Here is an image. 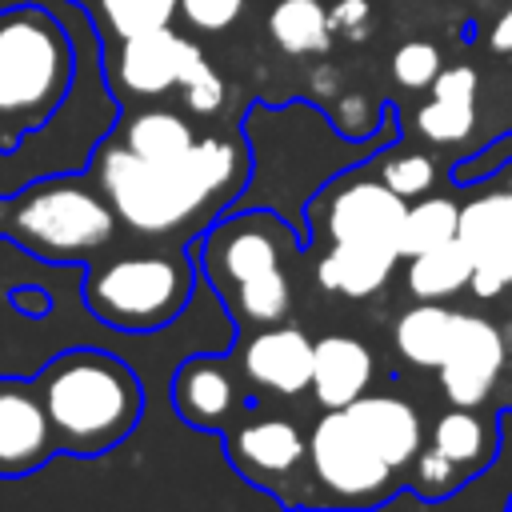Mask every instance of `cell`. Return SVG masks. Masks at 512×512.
I'll return each instance as SVG.
<instances>
[{
    "label": "cell",
    "instance_id": "277c9868",
    "mask_svg": "<svg viewBox=\"0 0 512 512\" xmlns=\"http://www.w3.org/2000/svg\"><path fill=\"white\" fill-rule=\"evenodd\" d=\"M116 208L84 172L40 176L0 200V232L44 264H88L116 236Z\"/></svg>",
    "mask_w": 512,
    "mask_h": 512
},
{
    "label": "cell",
    "instance_id": "ac0fdd59",
    "mask_svg": "<svg viewBox=\"0 0 512 512\" xmlns=\"http://www.w3.org/2000/svg\"><path fill=\"white\" fill-rule=\"evenodd\" d=\"M400 264L396 248H372V244H328L316 260V284L344 300H368L376 296Z\"/></svg>",
    "mask_w": 512,
    "mask_h": 512
},
{
    "label": "cell",
    "instance_id": "d4e9b609",
    "mask_svg": "<svg viewBox=\"0 0 512 512\" xmlns=\"http://www.w3.org/2000/svg\"><path fill=\"white\" fill-rule=\"evenodd\" d=\"M372 172L392 188L400 192L404 200H416L424 192L436 188V160L412 144H404L400 136L392 144H384L376 156H372Z\"/></svg>",
    "mask_w": 512,
    "mask_h": 512
},
{
    "label": "cell",
    "instance_id": "4fadbf2b",
    "mask_svg": "<svg viewBox=\"0 0 512 512\" xmlns=\"http://www.w3.org/2000/svg\"><path fill=\"white\" fill-rule=\"evenodd\" d=\"M56 452V432L32 376L0 372V480L32 476Z\"/></svg>",
    "mask_w": 512,
    "mask_h": 512
},
{
    "label": "cell",
    "instance_id": "7c38bea8",
    "mask_svg": "<svg viewBox=\"0 0 512 512\" xmlns=\"http://www.w3.org/2000/svg\"><path fill=\"white\" fill-rule=\"evenodd\" d=\"M504 364H508V344L500 328L480 312H456L452 348L436 368L444 400L456 408H480L492 396V384L504 372Z\"/></svg>",
    "mask_w": 512,
    "mask_h": 512
},
{
    "label": "cell",
    "instance_id": "4dcf8cb0",
    "mask_svg": "<svg viewBox=\"0 0 512 512\" xmlns=\"http://www.w3.org/2000/svg\"><path fill=\"white\" fill-rule=\"evenodd\" d=\"M252 0H180L176 20L200 36H220L248 16Z\"/></svg>",
    "mask_w": 512,
    "mask_h": 512
},
{
    "label": "cell",
    "instance_id": "4316f807",
    "mask_svg": "<svg viewBox=\"0 0 512 512\" xmlns=\"http://www.w3.org/2000/svg\"><path fill=\"white\" fill-rule=\"evenodd\" d=\"M476 128V104H460V100H440L432 96L428 104L416 108L412 116V132L436 148H452L464 144Z\"/></svg>",
    "mask_w": 512,
    "mask_h": 512
},
{
    "label": "cell",
    "instance_id": "2e32d148",
    "mask_svg": "<svg viewBox=\"0 0 512 512\" xmlns=\"http://www.w3.org/2000/svg\"><path fill=\"white\" fill-rule=\"evenodd\" d=\"M352 424L364 432V440L396 468L408 472V464L416 460V452L424 448V420L420 412L392 392H364L360 400L348 404Z\"/></svg>",
    "mask_w": 512,
    "mask_h": 512
},
{
    "label": "cell",
    "instance_id": "836d02e7",
    "mask_svg": "<svg viewBox=\"0 0 512 512\" xmlns=\"http://www.w3.org/2000/svg\"><path fill=\"white\" fill-rule=\"evenodd\" d=\"M484 48L496 52V56H512V0L488 16L484 24Z\"/></svg>",
    "mask_w": 512,
    "mask_h": 512
},
{
    "label": "cell",
    "instance_id": "ffe728a7",
    "mask_svg": "<svg viewBox=\"0 0 512 512\" xmlns=\"http://www.w3.org/2000/svg\"><path fill=\"white\" fill-rule=\"evenodd\" d=\"M264 28L284 56H324L336 40L324 0H268Z\"/></svg>",
    "mask_w": 512,
    "mask_h": 512
},
{
    "label": "cell",
    "instance_id": "44dd1931",
    "mask_svg": "<svg viewBox=\"0 0 512 512\" xmlns=\"http://www.w3.org/2000/svg\"><path fill=\"white\" fill-rule=\"evenodd\" d=\"M472 268H476L472 252L460 240H448V244H436L428 252L408 256L404 288L412 300H452V296L468 292Z\"/></svg>",
    "mask_w": 512,
    "mask_h": 512
},
{
    "label": "cell",
    "instance_id": "d6a6232c",
    "mask_svg": "<svg viewBox=\"0 0 512 512\" xmlns=\"http://www.w3.org/2000/svg\"><path fill=\"white\" fill-rule=\"evenodd\" d=\"M432 96L460 100V104H480V72L472 64H444L440 76L432 80Z\"/></svg>",
    "mask_w": 512,
    "mask_h": 512
},
{
    "label": "cell",
    "instance_id": "f1b7e54d",
    "mask_svg": "<svg viewBox=\"0 0 512 512\" xmlns=\"http://www.w3.org/2000/svg\"><path fill=\"white\" fill-rule=\"evenodd\" d=\"M440 68H444V52H440L436 40H424V36L404 40V44L392 52V60H388V72H392L396 88H404V92H424V88H432V80L440 76Z\"/></svg>",
    "mask_w": 512,
    "mask_h": 512
},
{
    "label": "cell",
    "instance_id": "484cf974",
    "mask_svg": "<svg viewBox=\"0 0 512 512\" xmlns=\"http://www.w3.org/2000/svg\"><path fill=\"white\" fill-rule=\"evenodd\" d=\"M96 28L104 40H120V36H136L148 28H164L176 24L180 0H96Z\"/></svg>",
    "mask_w": 512,
    "mask_h": 512
},
{
    "label": "cell",
    "instance_id": "5b68a950",
    "mask_svg": "<svg viewBox=\"0 0 512 512\" xmlns=\"http://www.w3.org/2000/svg\"><path fill=\"white\" fill-rule=\"evenodd\" d=\"M200 272L192 248L184 252H136L108 260L84 276L88 312L112 332H160L180 320L196 296Z\"/></svg>",
    "mask_w": 512,
    "mask_h": 512
},
{
    "label": "cell",
    "instance_id": "cb8c5ba5",
    "mask_svg": "<svg viewBox=\"0 0 512 512\" xmlns=\"http://www.w3.org/2000/svg\"><path fill=\"white\" fill-rule=\"evenodd\" d=\"M456 228H460V200L448 192H424L408 200V212L400 220V256L408 260L436 244H448L456 240Z\"/></svg>",
    "mask_w": 512,
    "mask_h": 512
},
{
    "label": "cell",
    "instance_id": "8fae6325",
    "mask_svg": "<svg viewBox=\"0 0 512 512\" xmlns=\"http://www.w3.org/2000/svg\"><path fill=\"white\" fill-rule=\"evenodd\" d=\"M228 464L240 480L252 488L276 496L272 488L284 480H296L300 468H308V436L288 416H256L224 436ZM284 508V504H280Z\"/></svg>",
    "mask_w": 512,
    "mask_h": 512
},
{
    "label": "cell",
    "instance_id": "1f68e13d",
    "mask_svg": "<svg viewBox=\"0 0 512 512\" xmlns=\"http://www.w3.org/2000/svg\"><path fill=\"white\" fill-rule=\"evenodd\" d=\"M372 4L368 0H332L328 4V24H332V36L348 40V44H360L368 40L372 32Z\"/></svg>",
    "mask_w": 512,
    "mask_h": 512
},
{
    "label": "cell",
    "instance_id": "8992f818",
    "mask_svg": "<svg viewBox=\"0 0 512 512\" xmlns=\"http://www.w3.org/2000/svg\"><path fill=\"white\" fill-rule=\"evenodd\" d=\"M188 248H192L196 272L224 300L232 288L272 268H284L288 256L304 248V240L292 228V220H284L276 208H228Z\"/></svg>",
    "mask_w": 512,
    "mask_h": 512
},
{
    "label": "cell",
    "instance_id": "f546056e",
    "mask_svg": "<svg viewBox=\"0 0 512 512\" xmlns=\"http://www.w3.org/2000/svg\"><path fill=\"white\" fill-rule=\"evenodd\" d=\"M176 92H180L184 112L204 116V120H212V116L228 104V84H224V76L208 64V56L192 64V72L180 80V88H176Z\"/></svg>",
    "mask_w": 512,
    "mask_h": 512
},
{
    "label": "cell",
    "instance_id": "3957f363",
    "mask_svg": "<svg viewBox=\"0 0 512 512\" xmlns=\"http://www.w3.org/2000/svg\"><path fill=\"white\" fill-rule=\"evenodd\" d=\"M80 36L44 0L0 8V152L44 128L72 96Z\"/></svg>",
    "mask_w": 512,
    "mask_h": 512
},
{
    "label": "cell",
    "instance_id": "7a4b0ae2",
    "mask_svg": "<svg viewBox=\"0 0 512 512\" xmlns=\"http://www.w3.org/2000/svg\"><path fill=\"white\" fill-rule=\"evenodd\" d=\"M32 384L56 432V448L72 460H96L132 440L144 424L148 388L124 352L76 344L52 352Z\"/></svg>",
    "mask_w": 512,
    "mask_h": 512
},
{
    "label": "cell",
    "instance_id": "30bf717a",
    "mask_svg": "<svg viewBox=\"0 0 512 512\" xmlns=\"http://www.w3.org/2000/svg\"><path fill=\"white\" fill-rule=\"evenodd\" d=\"M492 188L476 192L460 204L456 240L472 252V284L476 300H496L512 288V160L504 164V180L488 176Z\"/></svg>",
    "mask_w": 512,
    "mask_h": 512
},
{
    "label": "cell",
    "instance_id": "603a6c76",
    "mask_svg": "<svg viewBox=\"0 0 512 512\" xmlns=\"http://www.w3.org/2000/svg\"><path fill=\"white\" fill-rule=\"evenodd\" d=\"M120 144L132 148L144 160H176L184 156L200 136L188 124V116L172 112V108H140L120 124Z\"/></svg>",
    "mask_w": 512,
    "mask_h": 512
},
{
    "label": "cell",
    "instance_id": "e0dca14e",
    "mask_svg": "<svg viewBox=\"0 0 512 512\" xmlns=\"http://www.w3.org/2000/svg\"><path fill=\"white\" fill-rule=\"evenodd\" d=\"M372 352L364 340L348 336V332H328L316 340L312 352V400L320 408H348L352 400H360L364 392H372Z\"/></svg>",
    "mask_w": 512,
    "mask_h": 512
},
{
    "label": "cell",
    "instance_id": "52a82bcc",
    "mask_svg": "<svg viewBox=\"0 0 512 512\" xmlns=\"http://www.w3.org/2000/svg\"><path fill=\"white\" fill-rule=\"evenodd\" d=\"M308 472L340 508H380L396 496L400 472L364 440L348 408H324L308 432Z\"/></svg>",
    "mask_w": 512,
    "mask_h": 512
},
{
    "label": "cell",
    "instance_id": "5bb4252c",
    "mask_svg": "<svg viewBox=\"0 0 512 512\" xmlns=\"http://www.w3.org/2000/svg\"><path fill=\"white\" fill-rule=\"evenodd\" d=\"M312 352L316 340L296 324H264L252 336L236 340L240 368L248 384L268 396H300L312 384Z\"/></svg>",
    "mask_w": 512,
    "mask_h": 512
},
{
    "label": "cell",
    "instance_id": "9a60e30c",
    "mask_svg": "<svg viewBox=\"0 0 512 512\" xmlns=\"http://www.w3.org/2000/svg\"><path fill=\"white\" fill-rule=\"evenodd\" d=\"M168 404L188 428L224 432V424L240 408L224 352H188L168 376Z\"/></svg>",
    "mask_w": 512,
    "mask_h": 512
},
{
    "label": "cell",
    "instance_id": "6da1fadb",
    "mask_svg": "<svg viewBox=\"0 0 512 512\" xmlns=\"http://www.w3.org/2000/svg\"><path fill=\"white\" fill-rule=\"evenodd\" d=\"M88 168L120 224H128L136 236L192 240L236 204L252 176V152L244 136L212 132L176 160H144L108 132Z\"/></svg>",
    "mask_w": 512,
    "mask_h": 512
},
{
    "label": "cell",
    "instance_id": "d590c367",
    "mask_svg": "<svg viewBox=\"0 0 512 512\" xmlns=\"http://www.w3.org/2000/svg\"><path fill=\"white\" fill-rule=\"evenodd\" d=\"M76 4H84V0H76Z\"/></svg>",
    "mask_w": 512,
    "mask_h": 512
},
{
    "label": "cell",
    "instance_id": "9c48e42d",
    "mask_svg": "<svg viewBox=\"0 0 512 512\" xmlns=\"http://www.w3.org/2000/svg\"><path fill=\"white\" fill-rule=\"evenodd\" d=\"M204 60L200 44L176 24L120 36L116 48H104V80L120 100H156L180 88L192 64Z\"/></svg>",
    "mask_w": 512,
    "mask_h": 512
},
{
    "label": "cell",
    "instance_id": "83f0119b",
    "mask_svg": "<svg viewBox=\"0 0 512 512\" xmlns=\"http://www.w3.org/2000/svg\"><path fill=\"white\" fill-rule=\"evenodd\" d=\"M404 484L416 492V504H444L456 488L468 484V472L460 464H452L444 452H436L432 444H424L416 452V460L408 464V480Z\"/></svg>",
    "mask_w": 512,
    "mask_h": 512
},
{
    "label": "cell",
    "instance_id": "e575fe53",
    "mask_svg": "<svg viewBox=\"0 0 512 512\" xmlns=\"http://www.w3.org/2000/svg\"><path fill=\"white\" fill-rule=\"evenodd\" d=\"M508 0H472V8L480 12V16H492V12H500Z\"/></svg>",
    "mask_w": 512,
    "mask_h": 512
},
{
    "label": "cell",
    "instance_id": "7402d4cb",
    "mask_svg": "<svg viewBox=\"0 0 512 512\" xmlns=\"http://www.w3.org/2000/svg\"><path fill=\"white\" fill-rule=\"evenodd\" d=\"M496 440H500V428L496 424H488L484 416H476V408H456V404L444 416H436L432 436H428V444L436 452H444L452 464H460L468 472V480L492 460Z\"/></svg>",
    "mask_w": 512,
    "mask_h": 512
},
{
    "label": "cell",
    "instance_id": "d6986e66",
    "mask_svg": "<svg viewBox=\"0 0 512 512\" xmlns=\"http://www.w3.org/2000/svg\"><path fill=\"white\" fill-rule=\"evenodd\" d=\"M456 332V308H444V300H416L404 308L392 324L396 356L412 368H440Z\"/></svg>",
    "mask_w": 512,
    "mask_h": 512
},
{
    "label": "cell",
    "instance_id": "ba28073f",
    "mask_svg": "<svg viewBox=\"0 0 512 512\" xmlns=\"http://www.w3.org/2000/svg\"><path fill=\"white\" fill-rule=\"evenodd\" d=\"M404 212H408V200L400 192H392L376 172H360V164H356V168L332 176L308 200L304 220L320 224L328 244H372V248L400 252Z\"/></svg>",
    "mask_w": 512,
    "mask_h": 512
}]
</instances>
